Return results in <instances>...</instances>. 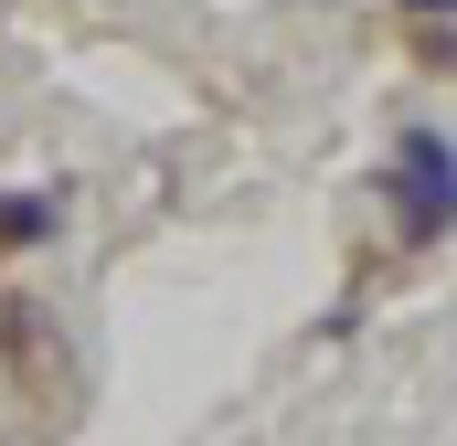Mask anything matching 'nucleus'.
Here are the masks:
<instances>
[{"mask_svg":"<svg viewBox=\"0 0 457 446\" xmlns=\"http://www.w3.org/2000/svg\"><path fill=\"white\" fill-rule=\"evenodd\" d=\"M372 192L394 202V234H404V244H436L457 223V138L447 128H404L394 160L372 170Z\"/></svg>","mask_w":457,"mask_h":446,"instance_id":"nucleus-1","label":"nucleus"},{"mask_svg":"<svg viewBox=\"0 0 457 446\" xmlns=\"http://www.w3.org/2000/svg\"><path fill=\"white\" fill-rule=\"evenodd\" d=\"M54 234V202H0V255L11 244H43Z\"/></svg>","mask_w":457,"mask_h":446,"instance_id":"nucleus-2","label":"nucleus"},{"mask_svg":"<svg viewBox=\"0 0 457 446\" xmlns=\"http://www.w3.org/2000/svg\"><path fill=\"white\" fill-rule=\"evenodd\" d=\"M404 11H426V21H457V0H404Z\"/></svg>","mask_w":457,"mask_h":446,"instance_id":"nucleus-3","label":"nucleus"}]
</instances>
